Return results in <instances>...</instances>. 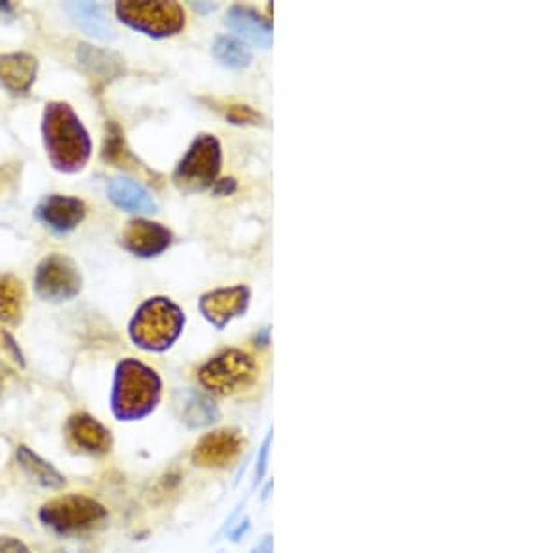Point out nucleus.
<instances>
[{
	"mask_svg": "<svg viewBox=\"0 0 559 553\" xmlns=\"http://www.w3.org/2000/svg\"><path fill=\"white\" fill-rule=\"evenodd\" d=\"M105 516L106 511L99 503L82 495H69L50 502L40 512L43 523L62 535L90 530L92 525L101 521Z\"/></svg>",
	"mask_w": 559,
	"mask_h": 553,
	"instance_id": "0eeeda50",
	"label": "nucleus"
},
{
	"mask_svg": "<svg viewBox=\"0 0 559 553\" xmlns=\"http://www.w3.org/2000/svg\"><path fill=\"white\" fill-rule=\"evenodd\" d=\"M103 159L106 162H115V164H127V160L131 159V153L125 150V142H124V134L120 131L118 125L110 123L106 136H105V148H103Z\"/></svg>",
	"mask_w": 559,
	"mask_h": 553,
	"instance_id": "4be33fe9",
	"label": "nucleus"
},
{
	"mask_svg": "<svg viewBox=\"0 0 559 553\" xmlns=\"http://www.w3.org/2000/svg\"><path fill=\"white\" fill-rule=\"evenodd\" d=\"M172 242V233L150 220H133L122 233V244L136 258H155Z\"/></svg>",
	"mask_w": 559,
	"mask_h": 553,
	"instance_id": "9d476101",
	"label": "nucleus"
},
{
	"mask_svg": "<svg viewBox=\"0 0 559 553\" xmlns=\"http://www.w3.org/2000/svg\"><path fill=\"white\" fill-rule=\"evenodd\" d=\"M69 19L78 26V29L96 40L112 41L116 38V31L112 29L105 10L96 3H69L64 8Z\"/></svg>",
	"mask_w": 559,
	"mask_h": 553,
	"instance_id": "2eb2a0df",
	"label": "nucleus"
},
{
	"mask_svg": "<svg viewBox=\"0 0 559 553\" xmlns=\"http://www.w3.org/2000/svg\"><path fill=\"white\" fill-rule=\"evenodd\" d=\"M38 75V60L32 54L10 52L0 54V85L14 95L31 92Z\"/></svg>",
	"mask_w": 559,
	"mask_h": 553,
	"instance_id": "f8f14e48",
	"label": "nucleus"
},
{
	"mask_svg": "<svg viewBox=\"0 0 559 553\" xmlns=\"http://www.w3.org/2000/svg\"><path fill=\"white\" fill-rule=\"evenodd\" d=\"M68 432L78 448L90 453H105L110 446V432L87 413L73 416L68 423Z\"/></svg>",
	"mask_w": 559,
	"mask_h": 553,
	"instance_id": "dca6fc26",
	"label": "nucleus"
},
{
	"mask_svg": "<svg viewBox=\"0 0 559 553\" xmlns=\"http://www.w3.org/2000/svg\"><path fill=\"white\" fill-rule=\"evenodd\" d=\"M34 287L41 300L62 304L73 300L80 293L82 276L68 256L50 254L36 268Z\"/></svg>",
	"mask_w": 559,
	"mask_h": 553,
	"instance_id": "423d86ee",
	"label": "nucleus"
},
{
	"mask_svg": "<svg viewBox=\"0 0 559 553\" xmlns=\"http://www.w3.org/2000/svg\"><path fill=\"white\" fill-rule=\"evenodd\" d=\"M43 144L54 170L80 172L92 155V141L68 103H49L41 122Z\"/></svg>",
	"mask_w": 559,
	"mask_h": 553,
	"instance_id": "f257e3e1",
	"label": "nucleus"
},
{
	"mask_svg": "<svg viewBox=\"0 0 559 553\" xmlns=\"http://www.w3.org/2000/svg\"><path fill=\"white\" fill-rule=\"evenodd\" d=\"M17 460H19L21 467L24 469V474L32 481H36L38 485H41L45 488H52V490L64 486V483H66L64 477L56 472V469L49 462H45L43 458L34 455L28 448L17 449Z\"/></svg>",
	"mask_w": 559,
	"mask_h": 553,
	"instance_id": "a211bd4d",
	"label": "nucleus"
},
{
	"mask_svg": "<svg viewBox=\"0 0 559 553\" xmlns=\"http://www.w3.org/2000/svg\"><path fill=\"white\" fill-rule=\"evenodd\" d=\"M216 195H230V192L235 190V181L234 179H222V181H216Z\"/></svg>",
	"mask_w": 559,
	"mask_h": 553,
	"instance_id": "393cba45",
	"label": "nucleus"
},
{
	"mask_svg": "<svg viewBox=\"0 0 559 553\" xmlns=\"http://www.w3.org/2000/svg\"><path fill=\"white\" fill-rule=\"evenodd\" d=\"M120 21L151 38H168L183 31L185 12L178 3H127L116 5Z\"/></svg>",
	"mask_w": 559,
	"mask_h": 553,
	"instance_id": "39448f33",
	"label": "nucleus"
},
{
	"mask_svg": "<svg viewBox=\"0 0 559 553\" xmlns=\"http://www.w3.org/2000/svg\"><path fill=\"white\" fill-rule=\"evenodd\" d=\"M106 195L110 202L127 213L151 214L157 211V202L151 192L131 177H115L108 186Z\"/></svg>",
	"mask_w": 559,
	"mask_h": 553,
	"instance_id": "ddd939ff",
	"label": "nucleus"
},
{
	"mask_svg": "<svg viewBox=\"0 0 559 553\" xmlns=\"http://www.w3.org/2000/svg\"><path fill=\"white\" fill-rule=\"evenodd\" d=\"M0 553H31L23 542L12 537H0Z\"/></svg>",
	"mask_w": 559,
	"mask_h": 553,
	"instance_id": "b1692460",
	"label": "nucleus"
},
{
	"mask_svg": "<svg viewBox=\"0 0 559 553\" xmlns=\"http://www.w3.org/2000/svg\"><path fill=\"white\" fill-rule=\"evenodd\" d=\"M256 366L252 358L241 350H224L202 367L200 380L207 390L216 394H234L254 378Z\"/></svg>",
	"mask_w": 559,
	"mask_h": 553,
	"instance_id": "6e6552de",
	"label": "nucleus"
},
{
	"mask_svg": "<svg viewBox=\"0 0 559 553\" xmlns=\"http://www.w3.org/2000/svg\"><path fill=\"white\" fill-rule=\"evenodd\" d=\"M220 166V142L213 134H200L176 166L174 183L185 192L206 190L216 183Z\"/></svg>",
	"mask_w": 559,
	"mask_h": 553,
	"instance_id": "20e7f679",
	"label": "nucleus"
},
{
	"mask_svg": "<svg viewBox=\"0 0 559 553\" xmlns=\"http://www.w3.org/2000/svg\"><path fill=\"white\" fill-rule=\"evenodd\" d=\"M185 313L170 298H150L134 312L129 322V336L136 347L146 350H166L179 338Z\"/></svg>",
	"mask_w": 559,
	"mask_h": 553,
	"instance_id": "7ed1b4c3",
	"label": "nucleus"
},
{
	"mask_svg": "<svg viewBox=\"0 0 559 553\" xmlns=\"http://www.w3.org/2000/svg\"><path fill=\"white\" fill-rule=\"evenodd\" d=\"M24 310V287L10 274H0V321L15 324Z\"/></svg>",
	"mask_w": 559,
	"mask_h": 553,
	"instance_id": "6ab92c4d",
	"label": "nucleus"
},
{
	"mask_svg": "<svg viewBox=\"0 0 559 553\" xmlns=\"http://www.w3.org/2000/svg\"><path fill=\"white\" fill-rule=\"evenodd\" d=\"M226 24L230 29L250 41L252 45H258L261 49H269L272 43V24L246 6H234L226 15Z\"/></svg>",
	"mask_w": 559,
	"mask_h": 553,
	"instance_id": "4468645a",
	"label": "nucleus"
},
{
	"mask_svg": "<svg viewBox=\"0 0 559 553\" xmlns=\"http://www.w3.org/2000/svg\"><path fill=\"white\" fill-rule=\"evenodd\" d=\"M36 216L52 231L69 233L87 218V205L78 198L52 195L38 204Z\"/></svg>",
	"mask_w": 559,
	"mask_h": 553,
	"instance_id": "9b49d317",
	"label": "nucleus"
},
{
	"mask_svg": "<svg viewBox=\"0 0 559 553\" xmlns=\"http://www.w3.org/2000/svg\"><path fill=\"white\" fill-rule=\"evenodd\" d=\"M213 54L222 66L230 69H243L252 62L250 49L241 40L232 36H218L213 45Z\"/></svg>",
	"mask_w": 559,
	"mask_h": 553,
	"instance_id": "aec40b11",
	"label": "nucleus"
},
{
	"mask_svg": "<svg viewBox=\"0 0 559 553\" xmlns=\"http://www.w3.org/2000/svg\"><path fill=\"white\" fill-rule=\"evenodd\" d=\"M160 395V378L136 359H124L112 385V410L122 420H136L155 408Z\"/></svg>",
	"mask_w": 559,
	"mask_h": 553,
	"instance_id": "f03ea898",
	"label": "nucleus"
},
{
	"mask_svg": "<svg viewBox=\"0 0 559 553\" xmlns=\"http://www.w3.org/2000/svg\"><path fill=\"white\" fill-rule=\"evenodd\" d=\"M237 448L235 438L228 432H216L211 434L207 438H204V441L200 444V458L207 460V462H216L220 458L230 457V453Z\"/></svg>",
	"mask_w": 559,
	"mask_h": 553,
	"instance_id": "412c9836",
	"label": "nucleus"
},
{
	"mask_svg": "<svg viewBox=\"0 0 559 553\" xmlns=\"http://www.w3.org/2000/svg\"><path fill=\"white\" fill-rule=\"evenodd\" d=\"M248 302L250 291L244 286L216 289L202 296L200 312L211 324L224 328L232 319L241 317L246 312Z\"/></svg>",
	"mask_w": 559,
	"mask_h": 553,
	"instance_id": "1a4fd4ad",
	"label": "nucleus"
},
{
	"mask_svg": "<svg viewBox=\"0 0 559 553\" xmlns=\"http://www.w3.org/2000/svg\"><path fill=\"white\" fill-rule=\"evenodd\" d=\"M77 62L90 77L99 80H110L122 73L124 66L122 60L115 52H108L90 45H78L77 49Z\"/></svg>",
	"mask_w": 559,
	"mask_h": 553,
	"instance_id": "f3484780",
	"label": "nucleus"
},
{
	"mask_svg": "<svg viewBox=\"0 0 559 553\" xmlns=\"http://www.w3.org/2000/svg\"><path fill=\"white\" fill-rule=\"evenodd\" d=\"M226 116H228V120L232 122V123H237V125H243V123H256V120L260 118L254 110H252L250 106H246V104H235V106H232L228 113H226Z\"/></svg>",
	"mask_w": 559,
	"mask_h": 553,
	"instance_id": "5701e85b",
	"label": "nucleus"
}]
</instances>
